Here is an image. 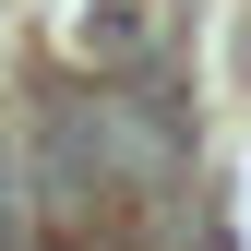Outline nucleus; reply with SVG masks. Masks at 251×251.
Wrapping results in <instances>:
<instances>
[{"instance_id": "f257e3e1", "label": "nucleus", "mask_w": 251, "mask_h": 251, "mask_svg": "<svg viewBox=\"0 0 251 251\" xmlns=\"http://www.w3.org/2000/svg\"><path fill=\"white\" fill-rule=\"evenodd\" d=\"M84 60H96V72H120V84H155V72H168V60H155V24L132 12V0L84 12Z\"/></svg>"}]
</instances>
